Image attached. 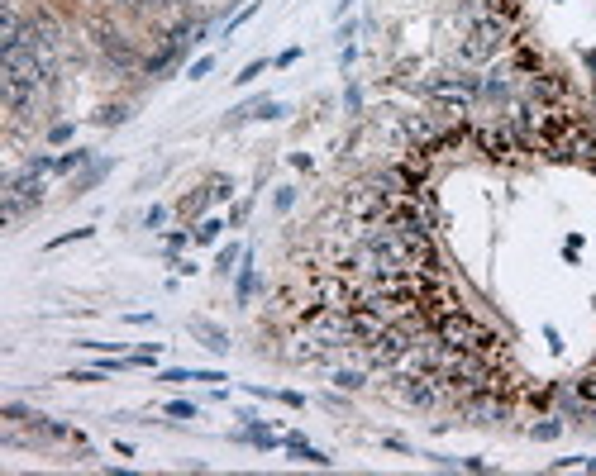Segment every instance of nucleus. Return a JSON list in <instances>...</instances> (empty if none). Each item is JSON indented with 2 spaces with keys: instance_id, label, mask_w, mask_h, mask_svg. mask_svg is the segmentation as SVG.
<instances>
[{
  "instance_id": "obj_1",
  "label": "nucleus",
  "mask_w": 596,
  "mask_h": 476,
  "mask_svg": "<svg viewBox=\"0 0 596 476\" xmlns=\"http://www.w3.org/2000/svg\"><path fill=\"white\" fill-rule=\"evenodd\" d=\"M43 200V177H34V172H20L15 181L5 186V224H15V219H24L34 205Z\"/></svg>"
},
{
  "instance_id": "obj_2",
  "label": "nucleus",
  "mask_w": 596,
  "mask_h": 476,
  "mask_svg": "<svg viewBox=\"0 0 596 476\" xmlns=\"http://www.w3.org/2000/svg\"><path fill=\"white\" fill-rule=\"evenodd\" d=\"M191 334H196V339H205V348H215V352H224V348H229V339L219 334L210 319H191Z\"/></svg>"
},
{
  "instance_id": "obj_3",
  "label": "nucleus",
  "mask_w": 596,
  "mask_h": 476,
  "mask_svg": "<svg viewBox=\"0 0 596 476\" xmlns=\"http://www.w3.org/2000/svg\"><path fill=\"white\" fill-rule=\"evenodd\" d=\"M334 386L339 391H363L368 386V367L358 371V367H334Z\"/></svg>"
},
{
  "instance_id": "obj_4",
  "label": "nucleus",
  "mask_w": 596,
  "mask_h": 476,
  "mask_svg": "<svg viewBox=\"0 0 596 476\" xmlns=\"http://www.w3.org/2000/svg\"><path fill=\"white\" fill-rule=\"evenodd\" d=\"M558 433H563V419H558V415H544L539 424H530V438H539V443L558 438Z\"/></svg>"
},
{
  "instance_id": "obj_5",
  "label": "nucleus",
  "mask_w": 596,
  "mask_h": 476,
  "mask_svg": "<svg viewBox=\"0 0 596 476\" xmlns=\"http://www.w3.org/2000/svg\"><path fill=\"white\" fill-rule=\"evenodd\" d=\"M205 200H210V191H196V195H187V200L177 205V214H182V219H196V214L205 210Z\"/></svg>"
},
{
  "instance_id": "obj_6",
  "label": "nucleus",
  "mask_w": 596,
  "mask_h": 476,
  "mask_svg": "<svg viewBox=\"0 0 596 476\" xmlns=\"http://www.w3.org/2000/svg\"><path fill=\"white\" fill-rule=\"evenodd\" d=\"M577 391H582V396H587V400H592V405H596V367H592V371H582V376H577Z\"/></svg>"
},
{
  "instance_id": "obj_7",
  "label": "nucleus",
  "mask_w": 596,
  "mask_h": 476,
  "mask_svg": "<svg viewBox=\"0 0 596 476\" xmlns=\"http://www.w3.org/2000/svg\"><path fill=\"white\" fill-rule=\"evenodd\" d=\"M215 234H219V224H215V219L196 224V243H215Z\"/></svg>"
},
{
  "instance_id": "obj_8",
  "label": "nucleus",
  "mask_w": 596,
  "mask_h": 476,
  "mask_svg": "<svg viewBox=\"0 0 596 476\" xmlns=\"http://www.w3.org/2000/svg\"><path fill=\"white\" fill-rule=\"evenodd\" d=\"M86 162V153L77 148V153H67V158H57V172H72V167H82Z\"/></svg>"
},
{
  "instance_id": "obj_9",
  "label": "nucleus",
  "mask_w": 596,
  "mask_h": 476,
  "mask_svg": "<svg viewBox=\"0 0 596 476\" xmlns=\"http://www.w3.org/2000/svg\"><path fill=\"white\" fill-rule=\"evenodd\" d=\"M253 286H258V281H253V272L244 267V276H239V305H244L248 295H253Z\"/></svg>"
},
{
  "instance_id": "obj_10",
  "label": "nucleus",
  "mask_w": 596,
  "mask_h": 476,
  "mask_svg": "<svg viewBox=\"0 0 596 476\" xmlns=\"http://www.w3.org/2000/svg\"><path fill=\"white\" fill-rule=\"evenodd\" d=\"M167 415H177V419H191V415H196V405H187V400H172V405H167Z\"/></svg>"
},
{
  "instance_id": "obj_11",
  "label": "nucleus",
  "mask_w": 596,
  "mask_h": 476,
  "mask_svg": "<svg viewBox=\"0 0 596 476\" xmlns=\"http://www.w3.org/2000/svg\"><path fill=\"white\" fill-rule=\"evenodd\" d=\"M234 262H239V248H224V253H219V262H215V267H219V272H229V267H234Z\"/></svg>"
},
{
  "instance_id": "obj_12",
  "label": "nucleus",
  "mask_w": 596,
  "mask_h": 476,
  "mask_svg": "<svg viewBox=\"0 0 596 476\" xmlns=\"http://www.w3.org/2000/svg\"><path fill=\"white\" fill-rule=\"evenodd\" d=\"M163 219H167V210H163V205H153V210L143 214V224H148V229H158V224H163Z\"/></svg>"
},
{
  "instance_id": "obj_13",
  "label": "nucleus",
  "mask_w": 596,
  "mask_h": 476,
  "mask_svg": "<svg viewBox=\"0 0 596 476\" xmlns=\"http://www.w3.org/2000/svg\"><path fill=\"white\" fill-rule=\"evenodd\" d=\"M119 119H124V110H119V105H110V110H101V124H119Z\"/></svg>"
},
{
  "instance_id": "obj_14",
  "label": "nucleus",
  "mask_w": 596,
  "mask_h": 476,
  "mask_svg": "<svg viewBox=\"0 0 596 476\" xmlns=\"http://www.w3.org/2000/svg\"><path fill=\"white\" fill-rule=\"evenodd\" d=\"M263 67H268V62H248L244 72H239V81H253V77H263Z\"/></svg>"
}]
</instances>
